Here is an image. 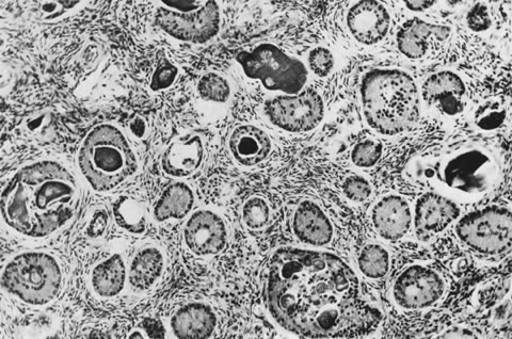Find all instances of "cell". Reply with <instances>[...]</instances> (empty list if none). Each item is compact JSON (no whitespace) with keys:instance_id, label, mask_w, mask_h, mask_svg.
<instances>
[{"instance_id":"cell-35","label":"cell","mask_w":512,"mask_h":339,"mask_svg":"<svg viewBox=\"0 0 512 339\" xmlns=\"http://www.w3.org/2000/svg\"><path fill=\"white\" fill-rule=\"evenodd\" d=\"M107 225L106 214L99 213L96 215L90 225L89 233L96 237L102 235Z\"/></svg>"},{"instance_id":"cell-26","label":"cell","mask_w":512,"mask_h":339,"mask_svg":"<svg viewBox=\"0 0 512 339\" xmlns=\"http://www.w3.org/2000/svg\"><path fill=\"white\" fill-rule=\"evenodd\" d=\"M359 268L365 277L379 280L390 270L389 252L379 245L365 246L359 255Z\"/></svg>"},{"instance_id":"cell-37","label":"cell","mask_w":512,"mask_h":339,"mask_svg":"<svg viewBox=\"0 0 512 339\" xmlns=\"http://www.w3.org/2000/svg\"><path fill=\"white\" fill-rule=\"evenodd\" d=\"M406 7L414 12H422L436 5L435 2H406Z\"/></svg>"},{"instance_id":"cell-14","label":"cell","mask_w":512,"mask_h":339,"mask_svg":"<svg viewBox=\"0 0 512 339\" xmlns=\"http://www.w3.org/2000/svg\"><path fill=\"white\" fill-rule=\"evenodd\" d=\"M184 239L192 253L198 256H213L227 245V226L216 213L199 211L186 222Z\"/></svg>"},{"instance_id":"cell-12","label":"cell","mask_w":512,"mask_h":339,"mask_svg":"<svg viewBox=\"0 0 512 339\" xmlns=\"http://www.w3.org/2000/svg\"><path fill=\"white\" fill-rule=\"evenodd\" d=\"M422 98L446 117H456L466 109L467 87L455 73L442 71L430 75L422 86Z\"/></svg>"},{"instance_id":"cell-21","label":"cell","mask_w":512,"mask_h":339,"mask_svg":"<svg viewBox=\"0 0 512 339\" xmlns=\"http://www.w3.org/2000/svg\"><path fill=\"white\" fill-rule=\"evenodd\" d=\"M217 326V317L211 306L190 303L171 319L173 333L179 338L200 339L211 337Z\"/></svg>"},{"instance_id":"cell-8","label":"cell","mask_w":512,"mask_h":339,"mask_svg":"<svg viewBox=\"0 0 512 339\" xmlns=\"http://www.w3.org/2000/svg\"><path fill=\"white\" fill-rule=\"evenodd\" d=\"M220 15L216 2H170L157 8L155 22L176 40L204 44L217 36Z\"/></svg>"},{"instance_id":"cell-4","label":"cell","mask_w":512,"mask_h":339,"mask_svg":"<svg viewBox=\"0 0 512 339\" xmlns=\"http://www.w3.org/2000/svg\"><path fill=\"white\" fill-rule=\"evenodd\" d=\"M361 101L366 122L381 135L404 134L421 117L419 88L404 71L379 69L365 74Z\"/></svg>"},{"instance_id":"cell-27","label":"cell","mask_w":512,"mask_h":339,"mask_svg":"<svg viewBox=\"0 0 512 339\" xmlns=\"http://www.w3.org/2000/svg\"><path fill=\"white\" fill-rule=\"evenodd\" d=\"M231 86L228 80L217 73L203 75L198 83V93L203 101L226 103L231 98Z\"/></svg>"},{"instance_id":"cell-3","label":"cell","mask_w":512,"mask_h":339,"mask_svg":"<svg viewBox=\"0 0 512 339\" xmlns=\"http://www.w3.org/2000/svg\"><path fill=\"white\" fill-rule=\"evenodd\" d=\"M413 179L434 187L441 195L457 201L484 198L498 184L501 161L488 145L462 141L448 145L436 156L414 161Z\"/></svg>"},{"instance_id":"cell-28","label":"cell","mask_w":512,"mask_h":339,"mask_svg":"<svg viewBox=\"0 0 512 339\" xmlns=\"http://www.w3.org/2000/svg\"><path fill=\"white\" fill-rule=\"evenodd\" d=\"M507 116L505 106L499 101H488L475 111L474 121L478 128L491 132L500 128Z\"/></svg>"},{"instance_id":"cell-25","label":"cell","mask_w":512,"mask_h":339,"mask_svg":"<svg viewBox=\"0 0 512 339\" xmlns=\"http://www.w3.org/2000/svg\"><path fill=\"white\" fill-rule=\"evenodd\" d=\"M112 215L119 228L128 233L142 234L147 230V206L132 196L118 198L112 206Z\"/></svg>"},{"instance_id":"cell-10","label":"cell","mask_w":512,"mask_h":339,"mask_svg":"<svg viewBox=\"0 0 512 339\" xmlns=\"http://www.w3.org/2000/svg\"><path fill=\"white\" fill-rule=\"evenodd\" d=\"M265 116L288 133L313 131L325 117V104L317 92L302 90L296 94L275 96L264 105Z\"/></svg>"},{"instance_id":"cell-30","label":"cell","mask_w":512,"mask_h":339,"mask_svg":"<svg viewBox=\"0 0 512 339\" xmlns=\"http://www.w3.org/2000/svg\"><path fill=\"white\" fill-rule=\"evenodd\" d=\"M383 153L382 144L373 139H366L356 144L351 153V160L359 168H373L378 164Z\"/></svg>"},{"instance_id":"cell-16","label":"cell","mask_w":512,"mask_h":339,"mask_svg":"<svg viewBox=\"0 0 512 339\" xmlns=\"http://www.w3.org/2000/svg\"><path fill=\"white\" fill-rule=\"evenodd\" d=\"M451 34V27L414 18L399 29L397 34L398 50L407 58L421 59L432 45L445 42L451 37Z\"/></svg>"},{"instance_id":"cell-9","label":"cell","mask_w":512,"mask_h":339,"mask_svg":"<svg viewBox=\"0 0 512 339\" xmlns=\"http://www.w3.org/2000/svg\"><path fill=\"white\" fill-rule=\"evenodd\" d=\"M456 234L464 246L480 255H505L512 246L511 213L504 207L480 209L457 223Z\"/></svg>"},{"instance_id":"cell-19","label":"cell","mask_w":512,"mask_h":339,"mask_svg":"<svg viewBox=\"0 0 512 339\" xmlns=\"http://www.w3.org/2000/svg\"><path fill=\"white\" fill-rule=\"evenodd\" d=\"M372 220L377 233L382 238L398 240L410 230L411 209L402 197L388 196L374 206Z\"/></svg>"},{"instance_id":"cell-32","label":"cell","mask_w":512,"mask_h":339,"mask_svg":"<svg viewBox=\"0 0 512 339\" xmlns=\"http://www.w3.org/2000/svg\"><path fill=\"white\" fill-rule=\"evenodd\" d=\"M342 190L345 197L351 202L363 203L372 196V186L365 177L352 175L343 183Z\"/></svg>"},{"instance_id":"cell-15","label":"cell","mask_w":512,"mask_h":339,"mask_svg":"<svg viewBox=\"0 0 512 339\" xmlns=\"http://www.w3.org/2000/svg\"><path fill=\"white\" fill-rule=\"evenodd\" d=\"M391 16L379 2H360L347 14V26L352 37L364 45H374L387 37Z\"/></svg>"},{"instance_id":"cell-2","label":"cell","mask_w":512,"mask_h":339,"mask_svg":"<svg viewBox=\"0 0 512 339\" xmlns=\"http://www.w3.org/2000/svg\"><path fill=\"white\" fill-rule=\"evenodd\" d=\"M79 188L74 175L56 161L30 164L3 191L2 214L14 231L31 238L55 233L75 215Z\"/></svg>"},{"instance_id":"cell-5","label":"cell","mask_w":512,"mask_h":339,"mask_svg":"<svg viewBox=\"0 0 512 339\" xmlns=\"http://www.w3.org/2000/svg\"><path fill=\"white\" fill-rule=\"evenodd\" d=\"M78 165L89 185L107 192L130 179L138 170V160L130 142L114 125L96 126L78 153Z\"/></svg>"},{"instance_id":"cell-38","label":"cell","mask_w":512,"mask_h":339,"mask_svg":"<svg viewBox=\"0 0 512 339\" xmlns=\"http://www.w3.org/2000/svg\"><path fill=\"white\" fill-rule=\"evenodd\" d=\"M131 131L137 137H142L144 132H146V123L140 118L135 119L131 123Z\"/></svg>"},{"instance_id":"cell-17","label":"cell","mask_w":512,"mask_h":339,"mask_svg":"<svg viewBox=\"0 0 512 339\" xmlns=\"http://www.w3.org/2000/svg\"><path fill=\"white\" fill-rule=\"evenodd\" d=\"M205 145L197 135H184L174 140L162 156L163 171L172 177H188L200 169Z\"/></svg>"},{"instance_id":"cell-34","label":"cell","mask_w":512,"mask_h":339,"mask_svg":"<svg viewBox=\"0 0 512 339\" xmlns=\"http://www.w3.org/2000/svg\"><path fill=\"white\" fill-rule=\"evenodd\" d=\"M467 23L475 32L488 30L492 22L487 7L483 4L475 5L468 13Z\"/></svg>"},{"instance_id":"cell-29","label":"cell","mask_w":512,"mask_h":339,"mask_svg":"<svg viewBox=\"0 0 512 339\" xmlns=\"http://www.w3.org/2000/svg\"><path fill=\"white\" fill-rule=\"evenodd\" d=\"M271 219L269 204L262 197L250 198L243 207V221L251 231L266 228Z\"/></svg>"},{"instance_id":"cell-7","label":"cell","mask_w":512,"mask_h":339,"mask_svg":"<svg viewBox=\"0 0 512 339\" xmlns=\"http://www.w3.org/2000/svg\"><path fill=\"white\" fill-rule=\"evenodd\" d=\"M236 61L247 77L259 80L269 91L296 94L308 82L306 64L274 44L264 43L252 51L239 52Z\"/></svg>"},{"instance_id":"cell-24","label":"cell","mask_w":512,"mask_h":339,"mask_svg":"<svg viewBox=\"0 0 512 339\" xmlns=\"http://www.w3.org/2000/svg\"><path fill=\"white\" fill-rule=\"evenodd\" d=\"M94 292L103 298L118 296L126 282V266L120 254L112 255L92 272Z\"/></svg>"},{"instance_id":"cell-13","label":"cell","mask_w":512,"mask_h":339,"mask_svg":"<svg viewBox=\"0 0 512 339\" xmlns=\"http://www.w3.org/2000/svg\"><path fill=\"white\" fill-rule=\"evenodd\" d=\"M454 200L438 192L426 193L415 205L414 231L416 237L428 241L442 233L460 217Z\"/></svg>"},{"instance_id":"cell-20","label":"cell","mask_w":512,"mask_h":339,"mask_svg":"<svg viewBox=\"0 0 512 339\" xmlns=\"http://www.w3.org/2000/svg\"><path fill=\"white\" fill-rule=\"evenodd\" d=\"M229 147L238 164L253 167L261 164L269 156L272 144L263 129L253 125H242L234 129Z\"/></svg>"},{"instance_id":"cell-11","label":"cell","mask_w":512,"mask_h":339,"mask_svg":"<svg viewBox=\"0 0 512 339\" xmlns=\"http://www.w3.org/2000/svg\"><path fill=\"white\" fill-rule=\"evenodd\" d=\"M445 283L438 272L415 265L406 269L395 281L393 297L400 308L423 310L444 295Z\"/></svg>"},{"instance_id":"cell-6","label":"cell","mask_w":512,"mask_h":339,"mask_svg":"<svg viewBox=\"0 0 512 339\" xmlns=\"http://www.w3.org/2000/svg\"><path fill=\"white\" fill-rule=\"evenodd\" d=\"M7 292L31 305H45L59 294L62 273L55 258L43 252L15 256L3 273Z\"/></svg>"},{"instance_id":"cell-22","label":"cell","mask_w":512,"mask_h":339,"mask_svg":"<svg viewBox=\"0 0 512 339\" xmlns=\"http://www.w3.org/2000/svg\"><path fill=\"white\" fill-rule=\"evenodd\" d=\"M164 267L165 258L162 251L155 247L142 248L133 258L128 280L135 290L144 292L162 277Z\"/></svg>"},{"instance_id":"cell-23","label":"cell","mask_w":512,"mask_h":339,"mask_svg":"<svg viewBox=\"0 0 512 339\" xmlns=\"http://www.w3.org/2000/svg\"><path fill=\"white\" fill-rule=\"evenodd\" d=\"M194 204V191L185 183H174L168 186L159 197L153 215L157 222L170 219L181 220L188 216Z\"/></svg>"},{"instance_id":"cell-1","label":"cell","mask_w":512,"mask_h":339,"mask_svg":"<svg viewBox=\"0 0 512 339\" xmlns=\"http://www.w3.org/2000/svg\"><path fill=\"white\" fill-rule=\"evenodd\" d=\"M265 298L278 325L302 337H365L382 321L362 295L354 270L328 252L277 251L268 265Z\"/></svg>"},{"instance_id":"cell-31","label":"cell","mask_w":512,"mask_h":339,"mask_svg":"<svg viewBox=\"0 0 512 339\" xmlns=\"http://www.w3.org/2000/svg\"><path fill=\"white\" fill-rule=\"evenodd\" d=\"M178 75L179 69L174 66L163 51L159 52L156 68L151 80L152 91L158 92L170 88Z\"/></svg>"},{"instance_id":"cell-33","label":"cell","mask_w":512,"mask_h":339,"mask_svg":"<svg viewBox=\"0 0 512 339\" xmlns=\"http://www.w3.org/2000/svg\"><path fill=\"white\" fill-rule=\"evenodd\" d=\"M309 67L319 77L331 74L335 66V59L331 51L325 47H316L309 54Z\"/></svg>"},{"instance_id":"cell-36","label":"cell","mask_w":512,"mask_h":339,"mask_svg":"<svg viewBox=\"0 0 512 339\" xmlns=\"http://www.w3.org/2000/svg\"><path fill=\"white\" fill-rule=\"evenodd\" d=\"M144 328L148 331L150 334V337H164V328L160 326L159 322H156L155 320L151 321L150 324L144 325Z\"/></svg>"},{"instance_id":"cell-18","label":"cell","mask_w":512,"mask_h":339,"mask_svg":"<svg viewBox=\"0 0 512 339\" xmlns=\"http://www.w3.org/2000/svg\"><path fill=\"white\" fill-rule=\"evenodd\" d=\"M293 231L304 245L323 247L330 244L333 226L323 209L311 201H304L296 209Z\"/></svg>"}]
</instances>
